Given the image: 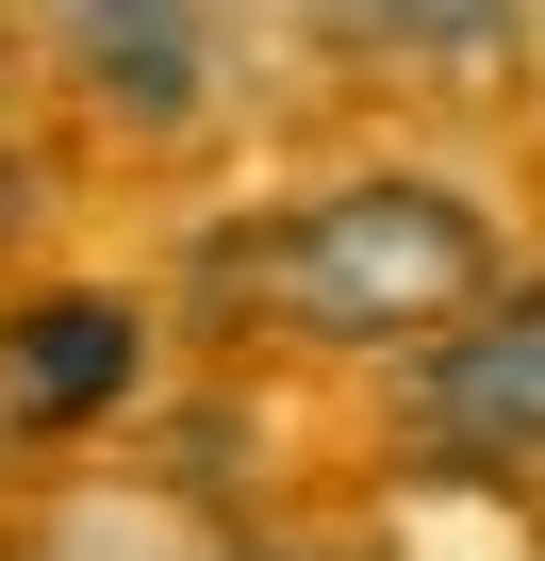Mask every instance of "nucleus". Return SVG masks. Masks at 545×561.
I'll list each match as a JSON object with an SVG mask.
<instances>
[{
	"instance_id": "2",
	"label": "nucleus",
	"mask_w": 545,
	"mask_h": 561,
	"mask_svg": "<svg viewBox=\"0 0 545 561\" xmlns=\"http://www.w3.org/2000/svg\"><path fill=\"white\" fill-rule=\"evenodd\" d=\"M413 446L463 479H545V280H496L463 331L413 347Z\"/></svg>"
},
{
	"instance_id": "3",
	"label": "nucleus",
	"mask_w": 545,
	"mask_h": 561,
	"mask_svg": "<svg viewBox=\"0 0 545 561\" xmlns=\"http://www.w3.org/2000/svg\"><path fill=\"white\" fill-rule=\"evenodd\" d=\"M50 18H67V67L116 100V116H182L198 100V67H215V0H50Z\"/></svg>"
},
{
	"instance_id": "5",
	"label": "nucleus",
	"mask_w": 545,
	"mask_h": 561,
	"mask_svg": "<svg viewBox=\"0 0 545 561\" xmlns=\"http://www.w3.org/2000/svg\"><path fill=\"white\" fill-rule=\"evenodd\" d=\"M331 34L413 50V67H496L512 50V0H331Z\"/></svg>"
},
{
	"instance_id": "1",
	"label": "nucleus",
	"mask_w": 545,
	"mask_h": 561,
	"mask_svg": "<svg viewBox=\"0 0 545 561\" xmlns=\"http://www.w3.org/2000/svg\"><path fill=\"white\" fill-rule=\"evenodd\" d=\"M248 298L315 331V347H430L496 298V231L446 198V182H331L298 198L282 231H248Z\"/></svg>"
},
{
	"instance_id": "4",
	"label": "nucleus",
	"mask_w": 545,
	"mask_h": 561,
	"mask_svg": "<svg viewBox=\"0 0 545 561\" xmlns=\"http://www.w3.org/2000/svg\"><path fill=\"white\" fill-rule=\"evenodd\" d=\"M133 397V314L116 298H34L18 331H0V413L18 430H83Z\"/></svg>"
}]
</instances>
